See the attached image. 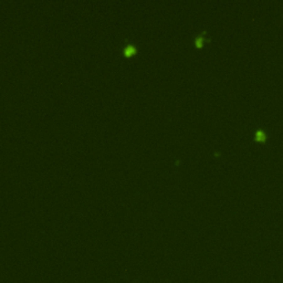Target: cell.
<instances>
[{
	"mask_svg": "<svg viewBox=\"0 0 283 283\" xmlns=\"http://www.w3.org/2000/svg\"><path fill=\"white\" fill-rule=\"evenodd\" d=\"M205 33H206V31H202V32H201L200 34L197 35V37L195 38L194 43H195V45H196L197 48L201 47V45H204L205 41H206V39H205Z\"/></svg>",
	"mask_w": 283,
	"mask_h": 283,
	"instance_id": "7a4b0ae2",
	"label": "cell"
},
{
	"mask_svg": "<svg viewBox=\"0 0 283 283\" xmlns=\"http://www.w3.org/2000/svg\"><path fill=\"white\" fill-rule=\"evenodd\" d=\"M122 52L125 56L134 55V54L136 53V47L134 45H132V43H127V45H125L124 47H123Z\"/></svg>",
	"mask_w": 283,
	"mask_h": 283,
	"instance_id": "6da1fadb",
	"label": "cell"
},
{
	"mask_svg": "<svg viewBox=\"0 0 283 283\" xmlns=\"http://www.w3.org/2000/svg\"><path fill=\"white\" fill-rule=\"evenodd\" d=\"M254 138L258 140V142H265V138H267V135H265V133L263 131H257L254 134Z\"/></svg>",
	"mask_w": 283,
	"mask_h": 283,
	"instance_id": "3957f363",
	"label": "cell"
}]
</instances>
